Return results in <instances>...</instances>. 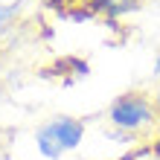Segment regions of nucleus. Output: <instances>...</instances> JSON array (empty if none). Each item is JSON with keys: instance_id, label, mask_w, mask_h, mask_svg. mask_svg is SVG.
<instances>
[{"instance_id": "nucleus-1", "label": "nucleus", "mask_w": 160, "mask_h": 160, "mask_svg": "<svg viewBox=\"0 0 160 160\" xmlns=\"http://www.w3.org/2000/svg\"><path fill=\"white\" fill-rule=\"evenodd\" d=\"M108 122L117 131H128L134 134H146V131H157L160 128V114L154 105V96H148L143 90H128L117 96L108 105Z\"/></svg>"}, {"instance_id": "nucleus-2", "label": "nucleus", "mask_w": 160, "mask_h": 160, "mask_svg": "<svg viewBox=\"0 0 160 160\" xmlns=\"http://www.w3.org/2000/svg\"><path fill=\"white\" fill-rule=\"evenodd\" d=\"M84 122L76 117H67V114H58L52 119H47L44 125H38L35 131V146H38V154L47 160H58L61 154L67 152H76L84 140Z\"/></svg>"}, {"instance_id": "nucleus-3", "label": "nucleus", "mask_w": 160, "mask_h": 160, "mask_svg": "<svg viewBox=\"0 0 160 160\" xmlns=\"http://www.w3.org/2000/svg\"><path fill=\"white\" fill-rule=\"evenodd\" d=\"M140 6V0H93V12H105L111 18L117 15H128Z\"/></svg>"}, {"instance_id": "nucleus-4", "label": "nucleus", "mask_w": 160, "mask_h": 160, "mask_svg": "<svg viewBox=\"0 0 160 160\" xmlns=\"http://www.w3.org/2000/svg\"><path fill=\"white\" fill-rule=\"evenodd\" d=\"M152 154H154V157H160V128H157V137L152 140Z\"/></svg>"}, {"instance_id": "nucleus-5", "label": "nucleus", "mask_w": 160, "mask_h": 160, "mask_svg": "<svg viewBox=\"0 0 160 160\" xmlns=\"http://www.w3.org/2000/svg\"><path fill=\"white\" fill-rule=\"evenodd\" d=\"M154 79H160V52L154 55Z\"/></svg>"}, {"instance_id": "nucleus-6", "label": "nucleus", "mask_w": 160, "mask_h": 160, "mask_svg": "<svg viewBox=\"0 0 160 160\" xmlns=\"http://www.w3.org/2000/svg\"><path fill=\"white\" fill-rule=\"evenodd\" d=\"M154 105H157V114H160V84H157V90H154Z\"/></svg>"}]
</instances>
